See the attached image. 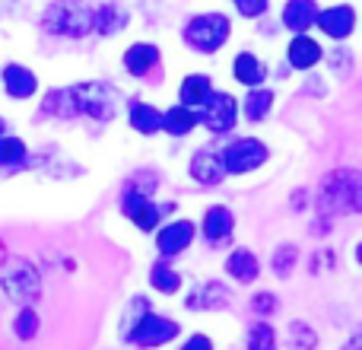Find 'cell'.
I'll return each mask as SVG.
<instances>
[{
    "label": "cell",
    "instance_id": "obj_21",
    "mask_svg": "<svg viewBox=\"0 0 362 350\" xmlns=\"http://www.w3.org/2000/svg\"><path fill=\"white\" fill-rule=\"evenodd\" d=\"M127 26V10L121 4H102L99 10L93 13V29L99 35H115Z\"/></svg>",
    "mask_w": 362,
    "mask_h": 350
},
{
    "label": "cell",
    "instance_id": "obj_16",
    "mask_svg": "<svg viewBox=\"0 0 362 350\" xmlns=\"http://www.w3.org/2000/svg\"><path fill=\"white\" fill-rule=\"evenodd\" d=\"M315 19H318V4L315 0H286V6H283V23L296 35H305L315 26Z\"/></svg>",
    "mask_w": 362,
    "mask_h": 350
},
{
    "label": "cell",
    "instance_id": "obj_28",
    "mask_svg": "<svg viewBox=\"0 0 362 350\" xmlns=\"http://www.w3.org/2000/svg\"><path fill=\"white\" fill-rule=\"evenodd\" d=\"M13 332H16L19 341H32L38 334V312L32 306H25L23 312L16 315V322H13Z\"/></svg>",
    "mask_w": 362,
    "mask_h": 350
},
{
    "label": "cell",
    "instance_id": "obj_18",
    "mask_svg": "<svg viewBox=\"0 0 362 350\" xmlns=\"http://www.w3.org/2000/svg\"><path fill=\"white\" fill-rule=\"evenodd\" d=\"M232 77H235L242 86L257 89V86H264V80H267V67L257 61V55L242 51V55H235V61H232Z\"/></svg>",
    "mask_w": 362,
    "mask_h": 350
},
{
    "label": "cell",
    "instance_id": "obj_2",
    "mask_svg": "<svg viewBox=\"0 0 362 350\" xmlns=\"http://www.w3.org/2000/svg\"><path fill=\"white\" fill-rule=\"evenodd\" d=\"M232 35V23L223 13H200L185 26V42L204 55H216Z\"/></svg>",
    "mask_w": 362,
    "mask_h": 350
},
{
    "label": "cell",
    "instance_id": "obj_32",
    "mask_svg": "<svg viewBox=\"0 0 362 350\" xmlns=\"http://www.w3.org/2000/svg\"><path fill=\"white\" fill-rule=\"evenodd\" d=\"M289 332L299 334V338H296V344H299V350H312V347H315V334L308 332V328L302 325V322H293V325H289Z\"/></svg>",
    "mask_w": 362,
    "mask_h": 350
},
{
    "label": "cell",
    "instance_id": "obj_11",
    "mask_svg": "<svg viewBox=\"0 0 362 350\" xmlns=\"http://www.w3.org/2000/svg\"><path fill=\"white\" fill-rule=\"evenodd\" d=\"M187 172H191V179L200 181V185H219V181H223V175H226L223 159H219V153L210 150V147H204V150L194 153Z\"/></svg>",
    "mask_w": 362,
    "mask_h": 350
},
{
    "label": "cell",
    "instance_id": "obj_34",
    "mask_svg": "<svg viewBox=\"0 0 362 350\" xmlns=\"http://www.w3.org/2000/svg\"><path fill=\"white\" fill-rule=\"evenodd\" d=\"M181 350H213V341L206 334H194V338H187V344Z\"/></svg>",
    "mask_w": 362,
    "mask_h": 350
},
{
    "label": "cell",
    "instance_id": "obj_31",
    "mask_svg": "<svg viewBox=\"0 0 362 350\" xmlns=\"http://www.w3.org/2000/svg\"><path fill=\"white\" fill-rule=\"evenodd\" d=\"M232 4H235L238 16L255 19V16H264V13H267V4H270V0H232Z\"/></svg>",
    "mask_w": 362,
    "mask_h": 350
},
{
    "label": "cell",
    "instance_id": "obj_25",
    "mask_svg": "<svg viewBox=\"0 0 362 350\" xmlns=\"http://www.w3.org/2000/svg\"><path fill=\"white\" fill-rule=\"evenodd\" d=\"M25 159H29V150L23 140L4 134L0 137V169H19V166H25Z\"/></svg>",
    "mask_w": 362,
    "mask_h": 350
},
{
    "label": "cell",
    "instance_id": "obj_35",
    "mask_svg": "<svg viewBox=\"0 0 362 350\" xmlns=\"http://www.w3.org/2000/svg\"><path fill=\"white\" fill-rule=\"evenodd\" d=\"M344 350H359V341H356V338H350V344H346Z\"/></svg>",
    "mask_w": 362,
    "mask_h": 350
},
{
    "label": "cell",
    "instance_id": "obj_19",
    "mask_svg": "<svg viewBox=\"0 0 362 350\" xmlns=\"http://www.w3.org/2000/svg\"><path fill=\"white\" fill-rule=\"evenodd\" d=\"M127 118H131L134 131L146 134V137H153L156 131H163V112H159L156 106H150V102H137V99H134Z\"/></svg>",
    "mask_w": 362,
    "mask_h": 350
},
{
    "label": "cell",
    "instance_id": "obj_12",
    "mask_svg": "<svg viewBox=\"0 0 362 350\" xmlns=\"http://www.w3.org/2000/svg\"><path fill=\"white\" fill-rule=\"evenodd\" d=\"M42 115L48 118H61V121H70L76 118L80 112V96H76V86H67V89H51L42 102Z\"/></svg>",
    "mask_w": 362,
    "mask_h": 350
},
{
    "label": "cell",
    "instance_id": "obj_27",
    "mask_svg": "<svg viewBox=\"0 0 362 350\" xmlns=\"http://www.w3.org/2000/svg\"><path fill=\"white\" fill-rule=\"evenodd\" d=\"M150 283L159 293H175L181 287V277L169 268V261H159V264H153V271H150Z\"/></svg>",
    "mask_w": 362,
    "mask_h": 350
},
{
    "label": "cell",
    "instance_id": "obj_24",
    "mask_svg": "<svg viewBox=\"0 0 362 350\" xmlns=\"http://www.w3.org/2000/svg\"><path fill=\"white\" fill-rule=\"evenodd\" d=\"M197 290L200 293L187 296V306L191 309H216V306H226V303H229V290H226L219 281L204 283V287H197Z\"/></svg>",
    "mask_w": 362,
    "mask_h": 350
},
{
    "label": "cell",
    "instance_id": "obj_23",
    "mask_svg": "<svg viewBox=\"0 0 362 350\" xmlns=\"http://www.w3.org/2000/svg\"><path fill=\"white\" fill-rule=\"evenodd\" d=\"M163 128L172 137H185V134H191L194 128H197V112L185 108V106H172L169 112L163 115Z\"/></svg>",
    "mask_w": 362,
    "mask_h": 350
},
{
    "label": "cell",
    "instance_id": "obj_3",
    "mask_svg": "<svg viewBox=\"0 0 362 350\" xmlns=\"http://www.w3.org/2000/svg\"><path fill=\"white\" fill-rule=\"evenodd\" d=\"M0 283H4V293L10 300L29 306L32 300H38L42 287H38V271L32 268V261H23V258H13V261L0 264Z\"/></svg>",
    "mask_w": 362,
    "mask_h": 350
},
{
    "label": "cell",
    "instance_id": "obj_29",
    "mask_svg": "<svg viewBox=\"0 0 362 350\" xmlns=\"http://www.w3.org/2000/svg\"><path fill=\"white\" fill-rule=\"evenodd\" d=\"M248 350H276V334L270 325H255L248 332Z\"/></svg>",
    "mask_w": 362,
    "mask_h": 350
},
{
    "label": "cell",
    "instance_id": "obj_9",
    "mask_svg": "<svg viewBox=\"0 0 362 350\" xmlns=\"http://www.w3.org/2000/svg\"><path fill=\"white\" fill-rule=\"evenodd\" d=\"M232 230H235V213L226 204H213L204 213V236L210 249H223L232 242Z\"/></svg>",
    "mask_w": 362,
    "mask_h": 350
},
{
    "label": "cell",
    "instance_id": "obj_30",
    "mask_svg": "<svg viewBox=\"0 0 362 350\" xmlns=\"http://www.w3.org/2000/svg\"><path fill=\"white\" fill-rule=\"evenodd\" d=\"M296 258H299L296 245H283V249L276 252V258H274V274L276 277H289V271L296 268Z\"/></svg>",
    "mask_w": 362,
    "mask_h": 350
},
{
    "label": "cell",
    "instance_id": "obj_6",
    "mask_svg": "<svg viewBox=\"0 0 362 350\" xmlns=\"http://www.w3.org/2000/svg\"><path fill=\"white\" fill-rule=\"evenodd\" d=\"M210 134H229L238 121V102L229 93H210L204 102V115H197Z\"/></svg>",
    "mask_w": 362,
    "mask_h": 350
},
{
    "label": "cell",
    "instance_id": "obj_1",
    "mask_svg": "<svg viewBox=\"0 0 362 350\" xmlns=\"http://www.w3.org/2000/svg\"><path fill=\"white\" fill-rule=\"evenodd\" d=\"M42 26L51 35H67V38H80L93 29V10L83 0H57L45 10Z\"/></svg>",
    "mask_w": 362,
    "mask_h": 350
},
{
    "label": "cell",
    "instance_id": "obj_17",
    "mask_svg": "<svg viewBox=\"0 0 362 350\" xmlns=\"http://www.w3.org/2000/svg\"><path fill=\"white\" fill-rule=\"evenodd\" d=\"M321 57H325L321 45L315 42V38H308V35H296L293 42H289V48H286V61H289V67H296V70L315 67Z\"/></svg>",
    "mask_w": 362,
    "mask_h": 350
},
{
    "label": "cell",
    "instance_id": "obj_8",
    "mask_svg": "<svg viewBox=\"0 0 362 350\" xmlns=\"http://www.w3.org/2000/svg\"><path fill=\"white\" fill-rule=\"evenodd\" d=\"M121 207H124V217L134 220V223L146 232H153L165 213L175 210V204H153L150 198H144V194H131V191H124V204Z\"/></svg>",
    "mask_w": 362,
    "mask_h": 350
},
{
    "label": "cell",
    "instance_id": "obj_14",
    "mask_svg": "<svg viewBox=\"0 0 362 350\" xmlns=\"http://www.w3.org/2000/svg\"><path fill=\"white\" fill-rule=\"evenodd\" d=\"M4 89L10 99H32L38 89V77L23 64H6L4 67Z\"/></svg>",
    "mask_w": 362,
    "mask_h": 350
},
{
    "label": "cell",
    "instance_id": "obj_36",
    "mask_svg": "<svg viewBox=\"0 0 362 350\" xmlns=\"http://www.w3.org/2000/svg\"><path fill=\"white\" fill-rule=\"evenodd\" d=\"M4 134H6V121L0 118V137H4Z\"/></svg>",
    "mask_w": 362,
    "mask_h": 350
},
{
    "label": "cell",
    "instance_id": "obj_22",
    "mask_svg": "<svg viewBox=\"0 0 362 350\" xmlns=\"http://www.w3.org/2000/svg\"><path fill=\"white\" fill-rule=\"evenodd\" d=\"M210 93H213V86H210V77H206V74H191V77H185V80H181V86H178L181 106H185V108L204 106Z\"/></svg>",
    "mask_w": 362,
    "mask_h": 350
},
{
    "label": "cell",
    "instance_id": "obj_20",
    "mask_svg": "<svg viewBox=\"0 0 362 350\" xmlns=\"http://www.w3.org/2000/svg\"><path fill=\"white\" fill-rule=\"evenodd\" d=\"M226 271H229V277H235L238 283H255L257 274H261V261L255 258V252L235 249L229 255V261H226Z\"/></svg>",
    "mask_w": 362,
    "mask_h": 350
},
{
    "label": "cell",
    "instance_id": "obj_33",
    "mask_svg": "<svg viewBox=\"0 0 362 350\" xmlns=\"http://www.w3.org/2000/svg\"><path fill=\"white\" fill-rule=\"evenodd\" d=\"M251 309H255L257 315H270V312L276 309V300H274L270 293H257L255 300H251Z\"/></svg>",
    "mask_w": 362,
    "mask_h": 350
},
{
    "label": "cell",
    "instance_id": "obj_7",
    "mask_svg": "<svg viewBox=\"0 0 362 350\" xmlns=\"http://www.w3.org/2000/svg\"><path fill=\"white\" fill-rule=\"evenodd\" d=\"M76 96H80L83 115H89L95 121L115 118V89L112 86H105V83H80Z\"/></svg>",
    "mask_w": 362,
    "mask_h": 350
},
{
    "label": "cell",
    "instance_id": "obj_4",
    "mask_svg": "<svg viewBox=\"0 0 362 350\" xmlns=\"http://www.w3.org/2000/svg\"><path fill=\"white\" fill-rule=\"evenodd\" d=\"M270 150L261 144L257 137H238L232 140L229 147L223 150V169L232 172V175H248V172H257L264 163H267Z\"/></svg>",
    "mask_w": 362,
    "mask_h": 350
},
{
    "label": "cell",
    "instance_id": "obj_5",
    "mask_svg": "<svg viewBox=\"0 0 362 350\" xmlns=\"http://www.w3.org/2000/svg\"><path fill=\"white\" fill-rule=\"evenodd\" d=\"M178 322H172V319H163V315H156V312H144L137 319V325H131V328H124V334H127V341L131 344H137V347H159V344H169L172 338H178Z\"/></svg>",
    "mask_w": 362,
    "mask_h": 350
},
{
    "label": "cell",
    "instance_id": "obj_26",
    "mask_svg": "<svg viewBox=\"0 0 362 350\" xmlns=\"http://www.w3.org/2000/svg\"><path fill=\"white\" fill-rule=\"evenodd\" d=\"M270 106H274V93H270V89H264V86L251 89V93L245 96V102H242L245 118H248V121H264V118H267V112H270Z\"/></svg>",
    "mask_w": 362,
    "mask_h": 350
},
{
    "label": "cell",
    "instance_id": "obj_13",
    "mask_svg": "<svg viewBox=\"0 0 362 350\" xmlns=\"http://www.w3.org/2000/svg\"><path fill=\"white\" fill-rule=\"evenodd\" d=\"M159 48L156 45H150V42H137V45H131V48L124 51V70L131 77H150L153 70L159 67Z\"/></svg>",
    "mask_w": 362,
    "mask_h": 350
},
{
    "label": "cell",
    "instance_id": "obj_15",
    "mask_svg": "<svg viewBox=\"0 0 362 350\" xmlns=\"http://www.w3.org/2000/svg\"><path fill=\"white\" fill-rule=\"evenodd\" d=\"M194 242V223L191 220H175V223L163 226V232L156 236V249L163 255H178Z\"/></svg>",
    "mask_w": 362,
    "mask_h": 350
},
{
    "label": "cell",
    "instance_id": "obj_10",
    "mask_svg": "<svg viewBox=\"0 0 362 350\" xmlns=\"http://www.w3.org/2000/svg\"><path fill=\"white\" fill-rule=\"evenodd\" d=\"M318 29L331 38H346L353 35L356 29V10L350 4H337V6H327V10H318Z\"/></svg>",
    "mask_w": 362,
    "mask_h": 350
}]
</instances>
